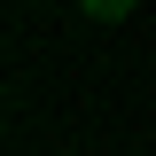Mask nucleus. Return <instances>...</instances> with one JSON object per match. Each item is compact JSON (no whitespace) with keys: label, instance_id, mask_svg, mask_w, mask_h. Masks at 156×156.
<instances>
[{"label":"nucleus","instance_id":"nucleus-1","mask_svg":"<svg viewBox=\"0 0 156 156\" xmlns=\"http://www.w3.org/2000/svg\"><path fill=\"white\" fill-rule=\"evenodd\" d=\"M78 8H86L94 23H117V16H133V0H78Z\"/></svg>","mask_w":156,"mask_h":156}]
</instances>
